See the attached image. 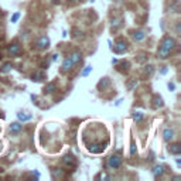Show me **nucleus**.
Masks as SVG:
<instances>
[{"label": "nucleus", "mask_w": 181, "mask_h": 181, "mask_svg": "<svg viewBox=\"0 0 181 181\" xmlns=\"http://www.w3.org/2000/svg\"><path fill=\"white\" fill-rule=\"evenodd\" d=\"M74 62H72V60L68 57V58H65L64 60V62H62V67H61V69H62V72H67V71H71L72 68H74Z\"/></svg>", "instance_id": "obj_7"}, {"label": "nucleus", "mask_w": 181, "mask_h": 181, "mask_svg": "<svg viewBox=\"0 0 181 181\" xmlns=\"http://www.w3.org/2000/svg\"><path fill=\"white\" fill-rule=\"evenodd\" d=\"M69 58L72 60V62H74V64H78V62H79L81 60H82V54H81L79 51H74L72 54H71Z\"/></svg>", "instance_id": "obj_11"}, {"label": "nucleus", "mask_w": 181, "mask_h": 181, "mask_svg": "<svg viewBox=\"0 0 181 181\" xmlns=\"http://www.w3.org/2000/svg\"><path fill=\"white\" fill-rule=\"evenodd\" d=\"M74 2H77V0H74Z\"/></svg>", "instance_id": "obj_33"}, {"label": "nucleus", "mask_w": 181, "mask_h": 181, "mask_svg": "<svg viewBox=\"0 0 181 181\" xmlns=\"http://www.w3.org/2000/svg\"><path fill=\"white\" fill-rule=\"evenodd\" d=\"M115 51L117 54H123L125 51H127V43L125 40H117L116 41V47H115Z\"/></svg>", "instance_id": "obj_5"}, {"label": "nucleus", "mask_w": 181, "mask_h": 181, "mask_svg": "<svg viewBox=\"0 0 181 181\" xmlns=\"http://www.w3.org/2000/svg\"><path fill=\"white\" fill-rule=\"evenodd\" d=\"M137 153V149H136V144L132 141V146H130V156H135Z\"/></svg>", "instance_id": "obj_22"}, {"label": "nucleus", "mask_w": 181, "mask_h": 181, "mask_svg": "<svg viewBox=\"0 0 181 181\" xmlns=\"http://www.w3.org/2000/svg\"><path fill=\"white\" fill-rule=\"evenodd\" d=\"M143 113H141V112H135V115H133V120H135V122H141V120H143Z\"/></svg>", "instance_id": "obj_16"}, {"label": "nucleus", "mask_w": 181, "mask_h": 181, "mask_svg": "<svg viewBox=\"0 0 181 181\" xmlns=\"http://www.w3.org/2000/svg\"><path fill=\"white\" fill-rule=\"evenodd\" d=\"M164 174V166H161V164H159V166H156L153 169V175L154 177H161V175Z\"/></svg>", "instance_id": "obj_10"}, {"label": "nucleus", "mask_w": 181, "mask_h": 181, "mask_svg": "<svg viewBox=\"0 0 181 181\" xmlns=\"http://www.w3.org/2000/svg\"><path fill=\"white\" fill-rule=\"evenodd\" d=\"M17 117H19V120H21V122H26V120H30V119H31V115L17 113Z\"/></svg>", "instance_id": "obj_17"}, {"label": "nucleus", "mask_w": 181, "mask_h": 181, "mask_svg": "<svg viewBox=\"0 0 181 181\" xmlns=\"http://www.w3.org/2000/svg\"><path fill=\"white\" fill-rule=\"evenodd\" d=\"M19 17H20V13H16V14H13V17H12V23H16L17 20H19Z\"/></svg>", "instance_id": "obj_25"}, {"label": "nucleus", "mask_w": 181, "mask_h": 181, "mask_svg": "<svg viewBox=\"0 0 181 181\" xmlns=\"http://www.w3.org/2000/svg\"><path fill=\"white\" fill-rule=\"evenodd\" d=\"M169 88L171 89V91H174V88H175V86H174V83H173V82H171V83H169Z\"/></svg>", "instance_id": "obj_29"}, {"label": "nucleus", "mask_w": 181, "mask_h": 181, "mask_svg": "<svg viewBox=\"0 0 181 181\" xmlns=\"http://www.w3.org/2000/svg\"><path fill=\"white\" fill-rule=\"evenodd\" d=\"M107 85H109V79H107V78H103V79H102L101 81V82H99V88H102V89H103L105 88V86H107Z\"/></svg>", "instance_id": "obj_18"}, {"label": "nucleus", "mask_w": 181, "mask_h": 181, "mask_svg": "<svg viewBox=\"0 0 181 181\" xmlns=\"http://www.w3.org/2000/svg\"><path fill=\"white\" fill-rule=\"evenodd\" d=\"M163 137H164V140L166 141H170V140H173L174 139V130L173 129H164V132H163Z\"/></svg>", "instance_id": "obj_9"}, {"label": "nucleus", "mask_w": 181, "mask_h": 181, "mask_svg": "<svg viewBox=\"0 0 181 181\" xmlns=\"http://www.w3.org/2000/svg\"><path fill=\"white\" fill-rule=\"evenodd\" d=\"M20 51H21V45H20V44H17V43L10 44V45H9V48H7V52H9V54H10V55H12V57L19 55V54H20Z\"/></svg>", "instance_id": "obj_4"}, {"label": "nucleus", "mask_w": 181, "mask_h": 181, "mask_svg": "<svg viewBox=\"0 0 181 181\" xmlns=\"http://www.w3.org/2000/svg\"><path fill=\"white\" fill-rule=\"evenodd\" d=\"M112 26H115V27H117V26H119V20H115V21H112Z\"/></svg>", "instance_id": "obj_27"}, {"label": "nucleus", "mask_w": 181, "mask_h": 181, "mask_svg": "<svg viewBox=\"0 0 181 181\" xmlns=\"http://www.w3.org/2000/svg\"><path fill=\"white\" fill-rule=\"evenodd\" d=\"M112 64L116 65V64H117V60H116V58H113V60H112Z\"/></svg>", "instance_id": "obj_30"}, {"label": "nucleus", "mask_w": 181, "mask_h": 181, "mask_svg": "<svg viewBox=\"0 0 181 181\" xmlns=\"http://www.w3.org/2000/svg\"><path fill=\"white\" fill-rule=\"evenodd\" d=\"M52 173H54V177H61V175L64 174V170H62V169H55Z\"/></svg>", "instance_id": "obj_21"}, {"label": "nucleus", "mask_w": 181, "mask_h": 181, "mask_svg": "<svg viewBox=\"0 0 181 181\" xmlns=\"http://www.w3.org/2000/svg\"><path fill=\"white\" fill-rule=\"evenodd\" d=\"M44 78V74L43 72H36V74H33L31 75V79L33 81H36V82H38V81H41Z\"/></svg>", "instance_id": "obj_15"}, {"label": "nucleus", "mask_w": 181, "mask_h": 181, "mask_svg": "<svg viewBox=\"0 0 181 181\" xmlns=\"http://www.w3.org/2000/svg\"><path fill=\"white\" fill-rule=\"evenodd\" d=\"M58 54H54V55H52V61H57V60H58Z\"/></svg>", "instance_id": "obj_28"}, {"label": "nucleus", "mask_w": 181, "mask_h": 181, "mask_svg": "<svg viewBox=\"0 0 181 181\" xmlns=\"http://www.w3.org/2000/svg\"><path fill=\"white\" fill-rule=\"evenodd\" d=\"M127 68H129V62H120L119 71H127Z\"/></svg>", "instance_id": "obj_20"}, {"label": "nucleus", "mask_w": 181, "mask_h": 181, "mask_svg": "<svg viewBox=\"0 0 181 181\" xmlns=\"http://www.w3.org/2000/svg\"><path fill=\"white\" fill-rule=\"evenodd\" d=\"M169 153L174 154V156H178V154L181 153V146L178 143H171L169 146Z\"/></svg>", "instance_id": "obj_8"}, {"label": "nucleus", "mask_w": 181, "mask_h": 181, "mask_svg": "<svg viewBox=\"0 0 181 181\" xmlns=\"http://www.w3.org/2000/svg\"><path fill=\"white\" fill-rule=\"evenodd\" d=\"M91 71H92V67H91V65L85 67V69H83V72H82V77H86V75H88L89 72H91Z\"/></svg>", "instance_id": "obj_24"}, {"label": "nucleus", "mask_w": 181, "mask_h": 181, "mask_svg": "<svg viewBox=\"0 0 181 181\" xmlns=\"http://www.w3.org/2000/svg\"><path fill=\"white\" fill-rule=\"evenodd\" d=\"M21 129H23V126L19 122L10 125V133H19V132H21Z\"/></svg>", "instance_id": "obj_12"}, {"label": "nucleus", "mask_w": 181, "mask_h": 181, "mask_svg": "<svg viewBox=\"0 0 181 181\" xmlns=\"http://www.w3.org/2000/svg\"><path fill=\"white\" fill-rule=\"evenodd\" d=\"M174 47H175L174 38H171V37L167 36V37L163 38L161 44H160V48H159V51H157V55H159L160 58H167V57L170 55V52L174 50Z\"/></svg>", "instance_id": "obj_1"}, {"label": "nucleus", "mask_w": 181, "mask_h": 181, "mask_svg": "<svg viewBox=\"0 0 181 181\" xmlns=\"http://www.w3.org/2000/svg\"><path fill=\"white\" fill-rule=\"evenodd\" d=\"M144 37H146V34H144L143 31H136V33L133 34V38H135L136 41H141Z\"/></svg>", "instance_id": "obj_14"}, {"label": "nucleus", "mask_w": 181, "mask_h": 181, "mask_svg": "<svg viewBox=\"0 0 181 181\" xmlns=\"http://www.w3.org/2000/svg\"><path fill=\"white\" fill-rule=\"evenodd\" d=\"M48 47H50V38L48 37L43 36V37L38 38V41H37V48L38 50H45V48H48Z\"/></svg>", "instance_id": "obj_6"}, {"label": "nucleus", "mask_w": 181, "mask_h": 181, "mask_svg": "<svg viewBox=\"0 0 181 181\" xmlns=\"http://www.w3.org/2000/svg\"><path fill=\"white\" fill-rule=\"evenodd\" d=\"M62 163H64V166L68 167V169H75V167H77V160L71 156V154H67V156L62 159Z\"/></svg>", "instance_id": "obj_3"}, {"label": "nucleus", "mask_w": 181, "mask_h": 181, "mask_svg": "<svg viewBox=\"0 0 181 181\" xmlns=\"http://www.w3.org/2000/svg\"><path fill=\"white\" fill-rule=\"evenodd\" d=\"M120 164H122V157H120L119 153L112 154V156L107 159V161H106V167L109 170H116V169H119Z\"/></svg>", "instance_id": "obj_2"}, {"label": "nucleus", "mask_w": 181, "mask_h": 181, "mask_svg": "<svg viewBox=\"0 0 181 181\" xmlns=\"http://www.w3.org/2000/svg\"><path fill=\"white\" fill-rule=\"evenodd\" d=\"M154 106H163V99L160 98V96H156V98H154Z\"/></svg>", "instance_id": "obj_19"}, {"label": "nucleus", "mask_w": 181, "mask_h": 181, "mask_svg": "<svg viewBox=\"0 0 181 181\" xmlns=\"http://www.w3.org/2000/svg\"><path fill=\"white\" fill-rule=\"evenodd\" d=\"M0 60H2V51H0Z\"/></svg>", "instance_id": "obj_31"}, {"label": "nucleus", "mask_w": 181, "mask_h": 181, "mask_svg": "<svg viewBox=\"0 0 181 181\" xmlns=\"http://www.w3.org/2000/svg\"><path fill=\"white\" fill-rule=\"evenodd\" d=\"M2 171H3V170H2V169H0V173H2Z\"/></svg>", "instance_id": "obj_32"}, {"label": "nucleus", "mask_w": 181, "mask_h": 181, "mask_svg": "<svg viewBox=\"0 0 181 181\" xmlns=\"http://www.w3.org/2000/svg\"><path fill=\"white\" fill-rule=\"evenodd\" d=\"M135 86H137V81H132V83H130V85H129V89H130V91H132V89L135 88Z\"/></svg>", "instance_id": "obj_26"}, {"label": "nucleus", "mask_w": 181, "mask_h": 181, "mask_svg": "<svg viewBox=\"0 0 181 181\" xmlns=\"http://www.w3.org/2000/svg\"><path fill=\"white\" fill-rule=\"evenodd\" d=\"M10 68H12V64L7 62V64H4L3 67H2V72H7V71H10Z\"/></svg>", "instance_id": "obj_23"}, {"label": "nucleus", "mask_w": 181, "mask_h": 181, "mask_svg": "<svg viewBox=\"0 0 181 181\" xmlns=\"http://www.w3.org/2000/svg\"><path fill=\"white\" fill-rule=\"evenodd\" d=\"M57 89V85L54 82H50V83H47L45 86H44V93H52L54 91Z\"/></svg>", "instance_id": "obj_13"}]
</instances>
